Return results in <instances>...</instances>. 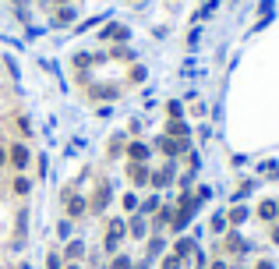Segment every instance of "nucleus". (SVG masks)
<instances>
[{
    "mask_svg": "<svg viewBox=\"0 0 279 269\" xmlns=\"http://www.w3.org/2000/svg\"><path fill=\"white\" fill-rule=\"evenodd\" d=\"M219 252H226V255H244V252H251V245H247L237 230H226L223 241H219Z\"/></svg>",
    "mask_w": 279,
    "mask_h": 269,
    "instance_id": "7",
    "label": "nucleus"
},
{
    "mask_svg": "<svg viewBox=\"0 0 279 269\" xmlns=\"http://www.w3.org/2000/svg\"><path fill=\"white\" fill-rule=\"evenodd\" d=\"M53 4H57V7H68V4H71V0H53Z\"/></svg>",
    "mask_w": 279,
    "mask_h": 269,
    "instance_id": "41",
    "label": "nucleus"
},
{
    "mask_svg": "<svg viewBox=\"0 0 279 269\" xmlns=\"http://www.w3.org/2000/svg\"><path fill=\"white\" fill-rule=\"evenodd\" d=\"M124 145H128V134H113L106 142V159H120L124 156Z\"/></svg>",
    "mask_w": 279,
    "mask_h": 269,
    "instance_id": "16",
    "label": "nucleus"
},
{
    "mask_svg": "<svg viewBox=\"0 0 279 269\" xmlns=\"http://www.w3.org/2000/svg\"><path fill=\"white\" fill-rule=\"evenodd\" d=\"M251 188H255V181H244V184L237 188V195H233V199H247V192H251Z\"/></svg>",
    "mask_w": 279,
    "mask_h": 269,
    "instance_id": "33",
    "label": "nucleus"
},
{
    "mask_svg": "<svg viewBox=\"0 0 279 269\" xmlns=\"http://www.w3.org/2000/svg\"><path fill=\"white\" fill-rule=\"evenodd\" d=\"M124 156H128V163H148V156H152V145H148V142H141V138H128V145H124Z\"/></svg>",
    "mask_w": 279,
    "mask_h": 269,
    "instance_id": "8",
    "label": "nucleus"
},
{
    "mask_svg": "<svg viewBox=\"0 0 279 269\" xmlns=\"http://www.w3.org/2000/svg\"><path fill=\"white\" fill-rule=\"evenodd\" d=\"M60 202H64V220H71V223L81 220V216H88V199H85V195H74L68 188V192L60 195Z\"/></svg>",
    "mask_w": 279,
    "mask_h": 269,
    "instance_id": "3",
    "label": "nucleus"
},
{
    "mask_svg": "<svg viewBox=\"0 0 279 269\" xmlns=\"http://www.w3.org/2000/svg\"><path fill=\"white\" fill-rule=\"evenodd\" d=\"M110 269H135V262H131V255L117 252V255H110Z\"/></svg>",
    "mask_w": 279,
    "mask_h": 269,
    "instance_id": "26",
    "label": "nucleus"
},
{
    "mask_svg": "<svg viewBox=\"0 0 279 269\" xmlns=\"http://www.w3.org/2000/svg\"><path fill=\"white\" fill-rule=\"evenodd\" d=\"M124 237H128V220L110 216V223H106V230H103V252H106V255H117V248H120Z\"/></svg>",
    "mask_w": 279,
    "mask_h": 269,
    "instance_id": "1",
    "label": "nucleus"
},
{
    "mask_svg": "<svg viewBox=\"0 0 279 269\" xmlns=\"http://www.w3.org/2000/svg\"><path fill=\"white\" fill-rule=\"evenodd\" d=\"M166 121H184V103L180 99H170L166 103Z\"/></svg>",
    "mask_w": 279,
    "mask_h": 269,
    "instance_id": "24",
    "label": "nucleus"
},
{
    "mask_svg": "<svg viewBox=\"0 0 279 269\" xmlns=\"http://www.w3.org/2000/svg\"><path fill=\"white\" fill-rule=\"evenodd\" d=\"M64 269H81V262H68V266H64Z\"/></svg>",
    "mask_w": 279,
    "mask_h": 269,
    "instance_id": "40",
    "label": "nucleus"
},
{
    "mask_svg": "<svg viewBox=\"0 0 279 269\" xmlns=\"http://www.w3.org/2000/svg\"><path fill=\"white\" fill-rule=\"evenodd\" d=\"M124 174H128V181H131V188H148V177H152V167H148V163H128V167H124Z\"/></svg>",
    "mask_w": 279,
    "mask_h": 269,
    "instance_id": "9",
    "label": "nucleus"
},
{
    "mask_svg": "<svg viewBox=\"0 0 279 269\" xmlns=\"http://www.w3.org/2000/svg\"><path fill=\"white\" fill-rule=\"evenodd\" d=\"M113 195V188H110V181L106 177H99V184H96V192H92V199H88V212H106V202Z\"/></svg>",
    "mask_w": 279,
    "mask_h": 269,
    "instance_id": "6",
    "label": "nucleus"
},
{
    "mask_svg": "<svg viewBox=\"0 0 279 269\" xmlns=\"http://www.w3.org/2000/svg\"><path fill=\"white\" fill-rule=\"evenodd\" d=\"M46 269H64V259H60L57 252H50V255H46Z\"/></svg>",
    "mask_w": 279,
    "mask_h": 269,
    "instance_id": "29",
    "label": "nucleus"
},
{
    "mask_svg": "<svg viewBox=\"0 0 279 269\" xmlns=\"http://www.w3.org/2000/svg\"><path fill=\"white\" fill-rule=\"evenodd\" d=\"M0 170H7V149L0 145Z\"/></svg>",
    "mask_w": 279,
    "mask_h": 269,
    "instance_id": "38",
    "label": "nucleus"
},
{
    "mask_svg": "<svg viewBox=\"0 0 279 269\" xmlns=\"http://www.w3.org/2000/svg\"><path fill=\"white\" fill-rule=\"evenodd\" d=\"M7 167H11L14 174H25V170L32 167V152H28L25 142H11V145H7Z\"/></svg>",
    "mask_w": 279,
    "mask_h": 269,
    "instance_id": "2",
    "label": "nucleus"
},
{
    "mask_svg": "<svg viewBox=\"0 0 279 269\" xmlns=\"http://www.w3.org/2000/svg\"><path fill=\"white\" fill-rule=\"evenodd\" d=\"M255 216H258L262 223H276L279 220V202L276 199H262L258 202V209H255Z\"/></svg>",
    "mask_w": 279,
    "mask_h": 269,
    "instance_id": "11",
    "label": "nucleus"
},
{
    "mask_svg": "<svg viewBox=\"0 0 279 269\" xmlns=\"http://www.w3.org/2000/svg\"><path fill=\"white\" fill-rule=\"evenodd\" d=\"M85 252H88V248H85V241H81V237H74V241H68V248H64V255H60V259H68V262H81V259H85Z\"/></svg>",
    "mask_w": 279,
    "mask_h": 269,
    "instance_id": "14",
    "label": "nucleus"
},
{
    "mask_svg": "<svg viewBox=\"0 0 279 269\" xmlns=\"http://www.w3.org/2000/svg\"><path fill=\"white\" fill-rule=\"evenodd\" d=\"M247 216H251V209H247V205H233V209L226 212V223H230V227H240Z\"/></svg>",
    "mask_w": 279,
    "mask_h": 269,
    "instance_id": "21",
    "label": "nucleus"
},
{
    "mask_svg": "<svg viewBox=\"0 0 279 269\" xmlns=\"http://www.w3.org/2000/svg\"><path fill=\"white\" fill-rule=\"evenodd\" d=\"M28 192H32V181H28L25 174H14V181H11V195H18V199H28Z\"/></svg>",
    "mask_w": 279,
    "mask_h": 269,
    "instance_id": "18",
    "label": "nucleus"
},
{
    "mask_svg": "<svg viewBox=\"0 0 279 269\" xmlns=\"http://www.w3.org/2000/svg\"><path fill=\"white\" fill-rule=\"evenodd\" d=\"M159 269H184V259L173 255V252H166V255H159Z\"/></svg>",
    "mask_w": 279,
    "mask_h": 269,
    "instance_id": "25",
    "label": "nucleus"
},
{
    "mask_svg": "<svg viewBox=\"0 0 279 269\" xmlns=\"http://www.w3.org/2000/svg\"><path fill=\"white\" fill-rule=\"evenodd\" d=\"M195 199H198V202H209L212 199V188H205V184H202V188L195 192Z\"/></svg>",
    "mask_w": 279,
    "mask_h": 269,
    "instance_id": "34",
    "label": "nucleus"
},
{
    "mask_svg": "<svg viewBox=\"0 0 279 269\" xmlns=\"http://www.w3.org/2000/svg\"><path fill=\"white\" fill-rule=\"evenodd\" d=\"M131 82H145V67H131Z\"/></svg>",
    "mask_w": 279,
    "mask_h": 269,
    "instance_id": "35",
    "label": "nucleus"
},
{
    "mask_svg": "<svg viewBox=\"0 0 279 269\" xmlns=\"http://www.w3.org/2000/svg\"><path fill=\"white\" fill-rule=\"evenodd\" d=\"M120 205H124V212H138V195H135V192H128V195L120 199Z\"/></svg>",
    "mask_w": 279,
    "mask_h": 269,
    "instance_id": "28",
    "label": "nucleus"
},
{
    "mask_svg": "<svg viewBox=\"0 0 279 269\" xmlns=\"http://www.w3.org/2000/svg\"><path fill=\"white\" fill-rule=\"evenodd\" d=\"M152 149H159L166 159H177V156H184V152L191 149V142H188V138H170V134H159Z\"/></svg>",
    "mask_w": 279,
    "mask_h": 269,
    "instance_id": "4",
    "label": "nucleus"
},
{
    "mask_svg": "<svg viewBox=\"0 0 279 269\" xmlns=\"http://www.w3.org/2000/svg\"><path fill=\"white\" fill-rule=\"evenodd\" d=\"M269 237H272V245H279V220L272 223V230H269Z\"/></svg>",
    "mask_w": 279,
    "mask_h": 269,
    "instance_id": "36",
    "label": "nucleus"
},
{
    "mask_svg": "<svg viewBox=\"0 0 279 269\" xmlns=\"http://www.w3.org/2000/svg\"><path fill=\"white\" fill-rule=\"evenodd\" d=\"M262 174L265 177H279V163H262Z\"/></svg>",
    "mask_w": 279,
    "mask_h": 269,
    "instance_id": "31",
    "label": "nucleus"
},
{
    "mask_svg": "<svg viewBox=\"0 0 279 269\" xmlns=\"http://www.w3.org/2000/svg\"><path fill=\"white\" fill-rule=\"evenodd\" d=\"M255 269H276V266H272L269 259H262V262H258V266H255Z\"/></svg>",
    "mask_w": 279,
    "mask_h": 269,
    "instance_id": "39",
    "label": "nucleus"
},
{
    "mask_svg": "<svg viewBox=\"0 0 279 269\" xmlns=\"http://www.w3.org/2000/svg\"><path fill=\"white\" fill-rule=\"evenodd\" d=\"M191 220H195L191 209H177V216H173V223H170V234H184V230L191 227Z\"/></svg>",
    "mask_w": 279,
    "mask_h": 269,
    "instance_id": "15",
    "label": "nucleus"
},
{
    "mask_svg": "<svg viewBox=\"0 0 279 269\" xmlns=\"http://www.w3.org/2000/svg\"><path fill=\"white\" fill-rule=\"evenodd\" d=\"M74 18H78V11H74V7H57V11H53V25H57V29H60V25H71V21H74Z\"/></svg>",
    "mask_w": 279,
    "mask_h": 269,
    "instance_id": "20",
    "label": "nucleus"
},
{
    "mask_svg": "<svg viewBox=\"0 0 279 269\" xmlns=\"http://www.w3.org/2000/svg\"><path fill=\"white\" fill-rule=\"evenodd\" d=\"M159 205H163V195H159V192H152L145 202H138V212H141V216H152Z\"/></svg>",
    "mask_w": 279,
    "mask_h": 269,
    "instance_id": "22",
    "label": "nucleus"
},
{
    "mask_svg": "<svg viewBox=\"0 0 279 269\" xmlns=\"http://www.w3.org/2000/svg\"><path fill=\"white\" fill-rule=\"evenodd\" d=\"M135 269H148V259H145V262H138V266H135Z\"/></svg>",
    "mask_w": 279,
    "mask_h": 269,
    "instance_id": "42",
    "label": "nucleus"
},
{
    "mask_svg": "<svg viewBox=\"0 0 279 269\" xmlns=\"http://www.w3.org/2000/svg\"><path fill=\"white\" fill-rule=\"evenodd\" d=\"M99 39H103V43H128V39H131V29H124V25H106V29L99 32Z\"/></svg>",
    "mask_w": 279,
    "mask_h": 269,
    "instance_id": "12",
    "label": "nucleus"
},
{
    "mask_svg": "<svg viewBox=\"0 0 279 269\" xmlns=\"http://www.w3.org/2000/svg\"><path fill=\"white\" fill-rule=\"evenodd\" d=\"M177 181V163L170 159L166 167H152V177H148V188L152 192H163V188H170Z\"/></svg>",
    "mask_w": 279,
    "mask_h": 269,
    "instance_id": "5",
    "label": "nucleus"
},
{
    "mask_svg": "<svg viewBox=\"0 0 279 269\" xmlns=\"http://www.w3.org/2000/svg\"><path fill=\"white\" fill-rule=\"evenodd\" d=\"M71 227H74L71 220H60V223H57V234H60V237H71Z\"/></svg>",
    "mask_w": 279,
    "mask_h": 269,
    "instance_id": "32",
    "label": "nucleus"
},
{
    "mask_svg": "<svg viewBox=\"0 0 279 269\" xmlns=\"http://www.w3.org/2000/svg\"><path fill=\"white\" fill-rule=\"evenodd\" d=\"M163 134H170V138H188L191 128H188L184 121H166V124H163Z\"/></svg>",
    "mask_w": 279,
    "mask_h": 269,
    "instance_id": "19",
    "label": "nucleus"
},
{
    "mask_svg": "<svg viewBox=\"0 0 279 269\" xmlns=\"http://www.w3.org/2000/svg\"><path fill=\"white\" fill-rule=\"evenodd\" d=\"M128 234H131L135 241H145V237H148V220H145L141 212H131V216H128Z\"/></svg>",
    "mask_w": 279,
    "mask_h": 269,
    "instance_id": "10",
    "label": "nucleus"
},
{
    "mask_svg": "<svg viewBox=\"0 0 279 269\" xmlns=\"http://www.w3.org/2000/svg\"><path fill=\"white\" fill-rule=\"evenodd\" d=\"M195 252H198V237L184 234V237H177V241H173V255H180V259H191Z\"/></svg>",
    "mask_w": 279,
    "mask_h": 269,
    "instance_id": "13",
    "label": "nucleus"
},
{
    "mask_svg": "<svg viewBox=\"0 0 279 269\" xmlns=\"http://www.w3.org/2000/svg\"><path fill=\"white\" fill-rule=\"evenodd\" d=\"M209 230L215 234V237H223V234L230 230V223H226V212H212V223H209Z\"/></svg>",
    "mask_w": 279,
    "mask_h": 269,
    "instance_id": "23",
    "label": "nucleus"
},
{
    "mask_svg": "<svg viewBox=\"0 0 279 269\" xmlns=\"http://www.w3.org/2000/svg\"><path fill=\"white\" fill-rule=\"evenodd\" d=\"M209 269H230V266H226V259H212V266Z\"/></svg>",
    "mask_w": 279,
    "mask_h": 269,
    "instance_id": "37",
    "label": "nucleus"
},
{
    "mask_svg": "<svg viewBox=\"0 0 279 269\" xmlns=\"http://www.w3.org/2000/svg\"><path fill=\"white\" fill-rule=\"evenodd\" d=\"M110 57H113V61H131V57H135V50H131V46H113V50H110Z\"/></svg>",
    "mask_w": 279,
    "mask_h": 269,
    "instance_id": "27",
    "label": "nucleus"
},
{
    "mask_svg": "<svg viewBox=\"0 0 279 269\" xmlns=\"http://www.w3.org/2000/svg\"><path fill=\"white\" fill-rule=\"evenodd\" d=\"M163 248H166V237H163V234H152L148 245H145V259H159V255H166Z\"/></svg>",
    "mask_w": 279,
    "mask_h": 269,
    "instance_id": "17",
    "label": "nucleus"
},
{
    "mask_svg": "<svg viewBox=\"0 0 279 269\" xmlns=\"http://www.w3.org/2000/svg\"><path fill=\"white\" fill-rule=\"evenodd\" d=\"M18 131L25 134V138H32V124H28V117H18Z\"/></svg>",
    "mask_w": 279,
    "mask_h": 269,
    "instance_id": "30",
    "label": "nucleus"
}]
</instances>
